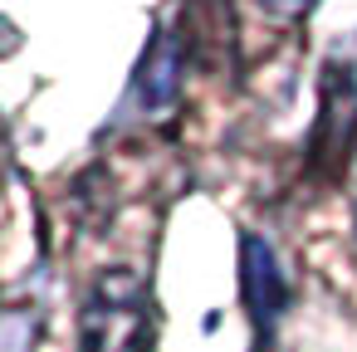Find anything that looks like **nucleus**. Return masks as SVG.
I'll use <instances>...</instances> for the list:
<instances>
[{
	"instance_id": "1",
	"label": "nucleus",
	"mask_w": 357,
	"mask_h": 352,
	"mask_svg": "<svg viewBox=\"0 0 357 352\" xmlns=\"http://www.w3.org/2000/svg\"><path fill=\"white\" fill-rule=\"evenodd\" d=\"M157 313L152 289L137 269H103L79 313V352H152Z\"/></svg>"
},
{
	"instance_id": "2",
	"label": "nucleus",
	"mask_w": 357,
	"mask_h": 352,
	"mask_svg": "<svg viewBox=\"0 0 357 352\" xmlns=\"http://www.w3.org/2000/svg\"><path fill=\"white\" fill-rule=\"evenodd\" d=\"M240 298H245V313L255 323V342L269 347V337L289 308V279H284L274 245H264L259 235L240 240Z\"/></svg>"
},
{
	"instance_id": "3",
	"label": "nucleus",
	"mask_w": 357,
	"mask_h": 352,
	"mask_svg": "<svg viewBox=\"0 0 357 352\" xmlns=\"http://www.w3.org/2000/svg\"><path fill=\"white\" fill-rule=\"evenodd\" d=\"M352 142H357V69L328 64V74H323V118H318V137H313V162L342 167V157H347Z\"/></svg>"
},
{
	"instance_id": "4",
	"label": "nucleus",
	"mask_w": 357,
	"mask_h": 352,
	"mask_svg": "<svg viewBox=\"0 0 357 352\" xmlns=\"http://www.w3.org/2000/svg\"><path fill=\"white\" fill-rule=\"evenodd\" d=\"M132 93L147 113H162V108L176 103V93H181V40L172 30H162L147 45V54L137 64V79H132Z\"/></svg>"
},
{
	"instance_id": "5",
	"label": "nucleus",
	"mask_w": 357,
	"mask_h": 352,
	"mask_svg": "<svg viewBox=\"0 0 357 352\" xmlns=\"http://www.w3.org/2000/svg\"><path fill=\"white\" fill-rule=\"evenodd\" d=\"M30 342H35V313L6 308L0 313V352H30Z\"/></svg>"
},
{
	"instance_id": "6",
	"label": "nucleus",
	"mask_w": 357,
	"mask_h": 352,
	"mask_svg": "<svg viewBox=\"0 0 357 352\" xmlns=\"http://www.w3.org/2000/svg\"><path fill=\"white\" fill-rule=\"evenodd\" d=\"M259 6H264L269 15H279V20H303L318 0H259Z\"/></svg>"
}]
</instances>
